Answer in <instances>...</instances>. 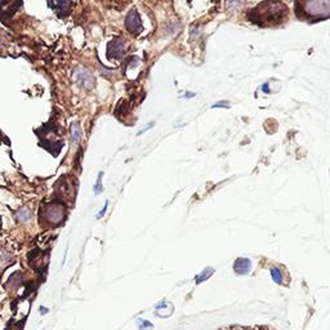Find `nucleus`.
<instances>
[{"label":"nucleus","mask_w":330,"mask_h":330,"mask_svg":"<svg viewBox=\"0 0 330 330\" xmlns=\"http://www.w3.org/2000/svg\"><path fill=\"white\" fill-rule=\"evenodd\" d=\"M286 16V7L281 3L275 2H265L260 3L250 13L249 18L252 22L259 25H272L284 20Z\"/></svg>","instance_id":"nucleus-1"},{"label":"nucleus","mask_w":330,"mask_h":330,"mask_svg":"<svg viewBox=\"0 0 330 330\" xmlns=\"http://www.w3.org/2000/svg\"><path fill=\"white\" fill-rule=\"evenodd\" d=\"M300 8L308 18L312 20H322L330 17V0H315V2H306L301 3Z\"/></svg>","instance_id":"nucleus-2"},{"label":"nucleus","mask_w":330,"mask_h":330,"mask_svg":"<svg viewBox=\"0 0 330 330\" xmlns=\"http://www.w3.org/2000/svg\"><path fill=\"white\" fill-rule=\"evenodd\" d=\"M125 26L128 31H130L131 34H140L142 31V21H141V16L136 9L130 11L125 18Z\"/></svg>","instance_id":"nucleus-3"},{"label":"nucleus","mask_w":330,"mask_h":330,"mask_svg":"<svg viewBox=\"0 0 330 330\" xmlns=\"http://www.w3.org/2000/svg\"><path fill=\"white\" fill-rule=\"evenodd\" d=\"M75 80L78 81V84L84 87L85 89H92L95 85L94 76L89 73L88 70H85L84 68H79L75 73Z\"/></svg>","instance_id":"nucleus-4"},{"label":"nucleus","mask_w":330,"mask_h":330,"mask_svg":"<svg viewBox=\"0 0 330 330\" xmlns=\"http://www.w3.org/2000/svg\"><path fill=\"white\" fill-rule=\"evenodd\" d=\"M125 53V48H124V43L121 39H114L109 42L107 44V58L118 59L121 58Z\"/></svg>","instance_id":"nucleus-5"},{"label":"nucleus","mask_w":330,"mask_h":330,"mask_svg":"<svg viewBox=\"0 0 330 330\" xmlns=\"http://www.w3.org/2000/svg\"><path fill=\"white\" fill-rule=\"evenodd\" d=\"M250 269H252V262L248 258H238L234 263V270L238 275L249 274Z\"/></svg>","instance_id":"nucleus-6"},{"label":"nucleus","mask_w":330,"mask_h":330,"mask_svg":"<svg viewBox=\"0 0 330 330\" xmlns=\"http://www.w3.org/2000/svg\"><path fill=\"white\" fill-rule=\"evenodd\" d=\"M49 7H52V8H53V11H56L57 13H61V12H64V13H66V12H68V9H69V7H70V2H61V0H59V2H49Z\"/></svg>","instance_id":"nucleus-7"},{"label":"nucleus","mask_w":330,"mask_h":330,"mask_svg":"<svg viewBox=\"0 0 330 330\" xmlns=\"http://www.w3.org/2000/svg\"><path fill=\"white\" fill-rule=\"evenodd\" d=\"M81 138V131L80 126H79L78 123L73 124V128H71V140H73L74 146H78L80 143Z\"/></svg>","instance_id":"nucleus-8"},{"label":"nucleus","mask_w":330,"mask_h":330,"mask_svg":"<svg viewBox=\"0 0 330 330\" xmlns=\"http://www.w3.org/2000/svg\"><path fill=\"white\" fill-rule=\"evenodd\" d=\"M213 272H214V270L213 269H205L202 274L196 276V284H200L203 283V281H205L207 279H209V277L213 275Z\"/></svg>","instance_id":"nucleus-9"},{"label":"nucleus","mask_w":330,"mask_h":330,"mask_svg":"<svg viewBox=\"0 0 330 330\" xmlns=\"http://www.w3.org/2000/svg\"><path fill=\"white\" fill-rule=\"evenodd\" d=\"M16 218H17L18 221H27V219L30 218V212H28V209H26V208H22V209H20L16 213Z\"/></svg>","instance_id":"nucleus-10"},{"label":"nucleus","mask_w":330,"mask_h":330,"mask_svg":"<svg viewBox=\"0 0 330 330\" xmlns=\"http://www.w3.org/2000/svg\"><path fill=\"white\" fill-rule=\"evenodd\" d=\"M271 276L276 284L283 283V276H281V272H280V270L276 269V267H272L271 269Z\"/></svg>","instance_id":"nucleus-11"},{"label":"nucleus","mask_w":330,"mask_h":330,"mask_svg":"<svg viewBox=\"0 0 330 330\" xmlns=\"http://www.w3.org/2000/svg\"><path fill=\"white\" fill-rule=\"evenodd\" d=\"M102 177H104V173H100L98 174V178H97V182H95V186H94V193H101L102 192Z\"/></svg>","instance_id":"nucleus-12"},{"label":"nucleus","mask_w":330,"mask_h":330,"mask_svg":"<svg viewBox=\"0 0 330 330\" xmlns=\"http://www.w3.org/2000/svg\"><path fill=\"white\" fill-rule=\"evenodd\" d=\"M140 324H142V325H140V330H143V329H145V327H150V329H151V327H152L151 322L145 321V320H140Z\"/></svg>","instance_id":"nucleus-13"},{"label":"nucleus","mask_w":330,"mask_h":330,"mask_svg":"<svg viewBox=\"0 0 330 330\" xmlns=\"http://www.w3.org/2000/svg\"><path fill=\"white\" fill-rule=\"evenodd\" d=\"M217 107H224V109H227V107H228V102H227V101H221V102H218V104L213 105L212 109H217Z\"/></svg>","instance_id":"nucleus-14"},{"label":"nucleus","mask_w":330,"mask_h":330,"mask_svg":"<svg viewBox=\"0 0 330 330\" xmlns=\"http://www.w3.org/2000/svg\"><path fill=\"white\" fill-rule=\"evenodd\" d=\"M260 89L263 90V93H267V94H269V93H270V84H269V83H265V84H263L262 87H260Z\"/></svg>","instance_id":"nucleus-15"},{"label":"nucleus","mask_w":330,"mask_h":330,"mask_svg":"<svg viewBox=\"0 0 330 330\" xmlns=\"http://www.w3.org/2000/svg\"><path fill=\"white\" fill-rule=\"evenodd\" d=\"M107 207H109V202H106L105 203V207H104V209L101 210V213H100V214H98V218H101L102 216H104L105 213H106V210H107Z\"/></svg>","instance_id":"nucleus-16"}]
</instances>
